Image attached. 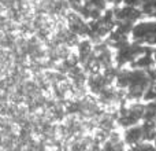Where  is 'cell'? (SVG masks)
I'll return each instance as SVG.
<instances>
[{
	"mask_svg": "<svg viewBox=\"0 0 156 151\" xmlns=\"http://www.w3.org/2000/svg\"><path fill=\"white\" fill-rule=\"evenodd\" d=\"M115 14V18L116 19H121L122 22H130L132 24L133 21L138 18L141 15V13L134 8V6H127V7H123V8H116L114 11Z\"/></svg>",
	"mask_w": 156,
	"mask_h": 151,
	"instance_id": "6da1fadb",
	"label": "cell"
},
{
	"mask_svg": "<svg viewBox=\"0 0 156 151\" xmlns=\"http://www.w3.org/2000/svg\"><path fill=\"white\" fill-rule=\"evenodd\" d=\"M143 138V128H138V127H132L126 131L125 133V140L127 143H137V142L141 140Z\"/></svg>",
	"mask_w": 156,
	"mask_h": 151,
	"instance_id": "7a4b0ae2",
	"label": "cell"
},
{
	"mask_svg": "<svg viewBox=\"0 0 156 151\" xmlns=\"http://www.w3.org/2000/svg\"><path fill=\"white\" fill-rule=\"evenodd\" d=\"M143 138L145 140H154L156 138V125L152 121H147L143 127Z\"/></svg>",
	"mask_w": 156,
	"mask_h": 151,
	"instance_id": "3957f363",
	"label": "cell"
},
{
	"mask_svg": "<svg viewBox=\"0 0 156 151\" xmlns=\"http://www.w3.org/2000/svg\"><path fill=\"white\" fill-rule=\"evenodd\" d=\"M155 63V59H152L151 55H145V57L140 58L138 61L134 62V66H137L138 69H147L149 66H152Z\"/></svg>",
	"mask_w": 156,
	"mask_h": 151,
	"instance_id": "277c9868",
	"label": "cell"
},
{
	"mask_svg": "<svg viewBox=\"0 0 156 151\" xmlns=\"http://www.w3.org/2000/svg\"><path fill=\"white\" fill-rule=\"evenodd\" d=\"M69 2H70V4L73 6V7H77V6H80L81 0H69Z\"/></svg>",
	"mask_w": 156,
	"mask_h": 151,
	"instance_id": "5b68a950",
	"label": "cell"
},
{
	"mask_svg": "<svg viewBox=\"0 0 156 151\" xmlns=\"http://www.w3.org/2000/svg\"><path fill=\"white\" fill-rule=\"evenodd\" d=\"M105 2L108 3H112V4H119V3H122L123 0H105Z\"/></svg>",
	"mask_w": 156,
	"mask_h": 151,
	"instance_id": "8992f818",
	"label": "cell"
},
{
	"mask_svg": "<svg viewBox=\"0 0 156 151\" xmlns=\"http://www.w3.org/2000/svg\"><path fill=\"white\" fill-rule=\"evenodd\" d=\"M154 59H155V61H156V51H155V52H154Z\"/></svg>",
	"mask_w": 156,
	"mask_h": 151,
	"instance_id": "52a82bcc",
	"label": "cell"
}]
</instances>
